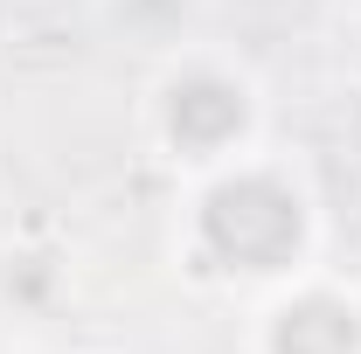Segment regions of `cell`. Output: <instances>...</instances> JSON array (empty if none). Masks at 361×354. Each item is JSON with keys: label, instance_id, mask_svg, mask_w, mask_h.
Returning <instances> with one entry per match:
<instances>
[{"label": "cell", "instance_id": "1", "mask_svg": "<svg viewBox=\"0 0 361 354\" xmlns=\"http://www.w3.org/2000/svg\"><path fill=\"white\" fill-rule=\"evenodd\" d=\"M306 243V202L278 174H229L202 195V250L223 271H285Z\"/></svg>", "mask_w": 361, "mask_h": 354}, {"label": "cell", "instance_id": "2", "mask_svg": "<svg viewBox=\"0 0 361 354\" xmlns=\"http://www.w3.org/2000/svg\"><path fill=\"white\" fill-rule=\"evenodd\" d=\"M250 118V97L243 84H229L223 70H188L160 90V126H167V146L174 153H195V160H216L229 153V139L243 133Z\"/></svg>", "mask_w": 361, "mask_h": 354}, {"label": "cell", "instance_id": "3", "mask_svg": "<svg viewBox=\"0 0 361 354\" xmlns=\"http://www.w3.org/2000/svg\"><path fill=\"white\" fill-rule=\"evenodd\" d=\"M271 354H361V312L348 299H292L271 319Z\"/></svg>", "mask_w": 361, "mask_h": 354}]
</instances>
